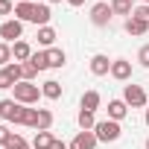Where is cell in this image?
<instances>
[{
    "label": "cell",
    "instance_id": "obj_17",
    "mask_svg": "<svg viewBox=\"0 0 149 149\" xmlns=\"http://www.w3.org/2000/svg\"><path fill=\"white\" fill-rule=\"evenodd\" d=\"M41 94H44L47 100H58V97H61V85H58L56 79H50V82L41 85Z\"/></svg>",
    "mask_w": 149,
    "mask_h": 149
},
{
    "label": "cell",
    "instance_id": "obj_23",
    "mask_svg": "<svg viewBox=\"0 0 149 149\" xmlns=\"http://www.w3.org/2000/svg\"><path fill=\"white\" fill-rule=\"evenodd\" d=\"M6 64H12V47L6 41H0V67H6Z\"/></svg>",
    "mask_w": 149,
    "mask_h": 149
},
{
    "label": "cell",
    "instance_id": "obj_30",
    "mask_svg": "<svg viewBox=\"0 0 149 149\" xmlns=\"http://www.w3.org/2000/svg\"><path fill=\"white\" fill-rule=\"evenodd\" d=\"M12 12V0H0V15H9Z\"/></svg>",
    "mask_w": 149,
    "mask_h": 149
},
{
    "label": "cell",
    "instance_id": "obj_25",
    "mask_svg": "<svg viewBox=\"0 0 149 149\" xmlns=\"http://www.w3.org/2000/svg\"><path fill=\"white\" fill-rule=\"evenodd\" d=\"M21 70H24V82H32V79L38 76V70H35V64H32V61H24V64H21Z\"/></svg>",
    "mask_w": 149,
    "mask_h": 149
},
{
    "label": "cell",
    "instance_id": "obj_19",
    "mask_svg": "<svg viewBox=\"0 0 149 149\" xmlns=\"http://www.w3.org/2000/svg\"><path fill=\"white\" fill-rule=\"evenodd\" d=\"M53 134L50 132H35V140H32V149H50L53 146Z\"/></svg>",
    "mask_w": 149,
    "mask_h": 149
},
{
    "label": "cell",
    "instance_id": "obj_8",
    "mask_svg": "<svg viewBox=\"0 0 149 149\" xmlns=\"http://www.w3.org/2000/svg\"><path fill=\"white\" fill-rule=\"evenodd\" d=\"M21 35H24V24L15 18V21H3L0 24V38H3L6 44H12V41H21Z\"/></svg>",
    "mask_w": 149,
    "mask_h": 149
},
{
    "label": "cell",
    "instance_id": "obj_5",
    "mask_svg": "<svg viewBox=\"0 0 149 149\" xmlns=\"http://www.w3.org/2000/svg\"><path fill=\"white\" fill-rule=\"evenodd\" d=\"M18 82H24V70H21V61H12L6 67H0V88H15Z\"/></svg>",
    "mask_w": 149,
    "mask_h": 149
},
{
    "label": "cell",
    "instance_id": "obj_29",
    "mask_svg": "<svg viewBox=\"0 0 149 149\" xmlns=\"http://www.w3.org/2000/svg\"><path fill=\"white\" fill-rule=\"evenodd\" d=\"M12 140V132H9V126H0V146H6Z\"/></svg>",
    "mask_w": 149,
    "mask_h": 149
},
{
    "label": "cell",
    "instance_id": "obj_15",
    "mask_svg": "<svg viewBox=\"0 0 149 149\" xmlns=\"http://www.w3.org/2000/svg\"><path fill=\"white\" fill-rule=\"evenodd\" d=\"M12 56H15V61H29L32 58V47L26 44V41H15V47H12Z\"/></svg>",
    "mask_w": 149,
    "mask_h": 149
},
{
    "label": "cell",
    "instance_id": "obj_36",
    "mask_svg": "<svg viewBox=\"0 0 149 149\" xmlns=\"http://www.w3.org/2000/svg\"><path fill=\"white\" fill-rule=\"evenodd\" d=\"M18 3H21V0H18ZM29 3H32V0H29Z\"/></svg>",
    "mask_w": 149,
    "mask_h": 149
},
{
    "label": "cell",
    "instance_id": "obj_34",
    "mask_svg": "<svg viewBox=\"0 0 149 149\" xmlns=\"http://www.w3.org/2000/svg\"><path fill=\"white\" fill-rule=\"evenodd\" d=\"M47 3H61V0H47Z\"/></svg>",
    "mask_w": 149,
    "mask_h": 149
},
{
    "label": "cell",
    "instance_id": "obj_14",
    "mask_svg": "<svg viewBox=\"0 0 149 149\" xmlns=\"http://www.w3.org/2000/svg\"><path fill=\"white\" fill-rule=\"evenodd\" d=\"M126 32L137 38V35L149 32V24H146V21H140V18H126Z\"/></svg>",
    "mask_w": 149,
    "mask_h": 149
},
{
    "label": "cell",
    "instance_id": "obj_10",
    "mask_svg": "<svg viewBox=\"0 0 149 149\" xmlns=\"http://www.w3.org/2000/svg\"><path fill=\"white\" fill-rule=\"evenodd\" d=\"M111 76L120 79V82H129V79H132V61H126V58H114V61H111Z\"/></svg>",
    "mask_w": 149,
    "mask_h": 149
},
{
    "label": "cell",
    "instance_id": "obj_37",
    "mask_svg": "<svg viewBox=\"0 0 149 149\" xmlns=\"http://www.w3.org/2000/svg\"><path fill=\"white\" fill-rule=\"evenodd\" d=\"M146 6H149V0H146Z\"/></svg>",
    "mask_w": 149,
    "mask_h": 149
},
{
    "label": "cell",
    "instance_id": "obj_3",
    "mask_svg": "<svg viewBox=\"0 0 149 149\" xmlns=\"http://www.w3.org/2000/svg\"><path fill=\"white\" fill-rule=\"evenodd\" d=\"M38 97H44L38 85H32V82H18V85H15V102H21V105H35Z\"/></svg>",
    "mask_w": 149,
    "mask_h": 149
},
{
    "label": "cell",
    "instance_id": "obj_28",
    "mask_svg": "<svg viewBox=\"0 0 149 149\" xmlns=\"http://www.w3.org/2000/svg\"><path fill=\"white\" fill-rule=\"evenodd\" d=\"M132 18H140V21H146V24H149V6H137V9L132 12Z\"/></svg>",
    "mask_w": 149,
    "mask_h": 149
},
{
    "label": "cell",
    "instance_id": "obj_31",
    "mask_svg": "<svg viewBox=\"0 0 149 149\" xmlns=\"http://www.w3.org/2000/svg\"><path fill=\"white\" fill-rule=\"evenodd\" d=\"M50 149H70V146H67V143H61V140H53V146H50Z\"/></svg>",
    "mask_w": 149,
    "mask_h": 149
},
{
    "label": "cell",
    "instance_id": "obj_1",
    "mask_svg": "<svg viewBox=\"0 0 149 149\" xmlns=\"http://www.w3.org/2000/svg\"><path fill=\"white\" fill-rule=\"evenodd\" d=\"M24 126H29V129H35V132H50V126H53V111H47V108H26Z\"/></svg>",
    "mask_w": 149,
    "mask_h": 149
},
{
    "label": "cell",
    "instance_id": "obj_2",
    "mask_svg": "<svg viewBox=\"0 0 149 149\" xmlns=\"http://www.w3.org/2000/svg\"><path fill=\"white\" fill-rule=\"evenodd\" d=\"M0 117H3L6 123L24 126V120H26V105H21V102H15V100H3V102H0Z\"/></svg>",
    "mask_w": 149,
    "mask_h": 149
},
{
    "label": "cell",
    "instance_id": "obj_22",
    "mask_svg": "<svg viewBox=\"0 0 149 149\" xmlns=\"http://www.w3.org/2000/svg\"><path fill=\"white\" fill-rule=\"evenodd\" d=\"M79 126H82V132H94V126H97V120H94V111H79Z\"/></svg>",
    "mask_w": 149,
    "mask_h": 149
},
{
    "label": "cell",
    "instance_id": "obj_7",
    "mask_svg": "<svg viewBox=\"0 0 149 149\" xmlns=\"http://www.w3.org/2000/svg\"><path fill=\"white\" fill-rule=\"evenodd\" d=\"M111 15H114L111 3H94L91 6V24L94 26H108L111 24Z\"/></svg>",
    "mask_w": 149,
    "mask_h": 149
},
{
    "label": "cell",
    "instance_id": "obj_13",
    "mask_svg": "<svg viewBox=\"0 0 149 149\" xmlns=\"http://www.w3.org/2000/svg\"><path fill=\"white\" fill-rule=\"evenodd\" d=\"M126 114H129V105H126L123 100H111V102H108V120H117V123H120Z\"/></svg>",
    "mask_w": 149,
    "mask_h": 149
},
{
    "label": "cell",
    "instance_id": "obj_12",
    "mask_svg": "<svg viewBox=\"0 0 149 149\" xmlns=\"http://www.w3.org/2000/svg\"><path fill=\"white\" fill-rule=\"evenodd\" d=\"M91 73H94V76H105V73H111V61H108V56L97 53V56L91 58Z\"/></svg>",
    "mask_w": 149,
    "mask_h": 149
},
{
    "label": "cell",
    "instance_id": "obj_9",
    "mask_svg": "<svg viewBox=\"0 0 149 149\" xmlns=\"http://www.w3.org/2000/svg\"><path fill=\"white\" fill-rule=\"evenodd\" d=\"M35 15H38V3H29V0H21L15 3V18L24 24V21H32L35 24Z\"/></svg>",
    "mask_w": 149,
    "mask_h": 149
},
{
    "label": "cell",
    "instance_id": "obj_6",
    "mask_svg": "<svg viewBox=\"0 0 149 149\" xmlns=\"http://www.w3.org/2000/svg\"><path fill=\"white\" fill-rule=\"evenodd\" d=\"M123 102L132 105V108H143V105H149V97L140 85H126L123 88Z\"/></svg>",
    "mask_w": 149,
    "mask_h": 149
},
{
    "label": "cell",
    "instance_id": "obj_33",
    "mask_svg": "<svg viewBox=\"0 0 149 149\" xmlns=\"http://www.w3.org/2000/svg\"><path fill=\"white\" fill-rule=\"evenodd\" d=\"M146 126H149V108H146Z\"/></svg>",
    "mask_w": 149,
    "mask_h": 149
},
{
    "label": "cell",
    "instance_id": "obj_35",
    "mask_svg": "<svg viewBox=\"0 0 149 149\" xmlns=\"http://www.w3.org/2000/svg\"><path fill=\"white\" fill-rule=\"evenodd\" d=\"M146 149H149V140H146Z\"/></svg>",
    "mask_w": 149,
    "mask_h": 149
},
{
    "label": "cell",
    "instance_id": "obj_21",
    "mask_svg": "<svg viewBox=\"0 0 149 149\" xmlns=\"http://www.w3.org/2000/svg\"><path fill=\"white\" fill-rule=\"evenodd\" d=\"M53 41H56V29H53V26H41V29H38V44H44V47L50 50Z\"/></svg>",
    "mask_w": 149,
    "mask_h": 149
},
{
    "label": "cell",
    "instance_id": "obj_16",
    "mask_svg": "<svg viewBox=\"0 0 149 149\" xmlns=\"http://www.w3.org/2000/svg\"><path fill=\"white\" fill-rule=\"evenodd\" d=\"M44 53H47V64H50V67H61V64L67 61L64 50H58V47H50V50H44Z\"/></svg>",
    "mask_w": 149,
    "mask_h": 149
},
{
    "label": "cell",
    "instance_id": "obj_20",
    "mask_svg": "<svg viewBox=\"0 0 149 149\" xmlns=\"http://www.w3.org/2000/svg\"><path fill=\"white\" fill-rule=\"evenodd\" d=\"M111 9H114L117 15H129V18H132V12H134V0H111Z\"/></svg>",
    "mask_w": 149,
    "mask_h": 149
},
{
    "label": "cell",
    "instance_id": "obj_24",
    "mask_svg": "<svg viewBox=\"0 0 149 149\" xmlns=\"http://www.w3.org/2000/svg\"><path fill=\"white\" fill-rule=\"evenodd\" d=\"M29 61L35 64V70H38V73L50 67V64H47V53H32V58H29Z\"/></svg>",
    "mask_w": 149,
    "mask_h": 149
},
{
    "label": "cell",
    "instance_id": "obj_32",
    "mask_svg": "<svg viewBox=\"0 0 149 149\" xmlns=\"http://www.w3.org/2000/svg\"><path fill=\"white\" fill-rule=\"evenodd\" d=\"M67 3H70V6H82L85 0H67Z\"/></svg>",
    "mask_w": 149,
    "mask_h": 149
},
{
    "label": "cell",
    "instance_id": "obj_18",
    "mask_svg": "<svg viewBox=\"0 0 149 149\" xmlns=\"http://www.w3.org/2000/svg\"><path fill=\"white\" fill-rule=\"evenodd\" d=\"M100 100H102V97H100L97 91H85V97H82V108H85V111H97V108H100Z\"/></svg>",
    "mask_w": 149,
    "mask_h": 149
},
{
    "label": "cell",
    "instance_id": "obj_4",
    "mask_svg": "<svg viewBox=\"0 0 149 149\" xmlns=\"http://www.w3.org/2000/svg\"><path fill=\"white\" fill-rule=\"evenodd\" d=\"M94 134H97V140H102V143H114V140L123 134V129H120L117 120H100V123L94 126Z\"/></svg>",
    "mask_w": 149,
    "mask_h": 149
},
{
    "label": "cell",
    "instance_id": "obj_26",
    "mask_svg": "<svg viewBox=\"0 0 149 149\" xmlns=\"http://www.w3.org/2000/svg\"><path fill=\"white\" fill-rule=\"evenodd\" d=\"M6 149H29V143H26L21 134H12V140L6 143Z\"/></svg>",
    "mask_w": 149,
    "mask_h": 149
},
{
    "label": "cell",
    "instance_id": "obj_27",
    "mask_svg": "<svg viewBox=\"0 0 149 149\" xmlns=\"http://www.w3.org/2000/svg\"><path fill=\"white\" fill-rule=\"evenodd\" d=\"M137 61H140L143 67H149V44H143V47L137 50Z\"/></svg>",
    "mask_w": 149,
    "mask_h": 149
},
{
    "label": "cell",
    "instance_id": "obj_11",
    "mask_svg": "<svg viewBox=\"0 0 149 149\" xmlns=\"http://www.w3.org/2000/svg\"><path fill=\"white\" fill-rule=\"evenodd\" d=\"M97 143L100 140H97L94 132H79L76 137L70 140V149H97Z\"/></svg>",
    "mask_w": 149,
    "mask_h": 149
}]
</instances>
